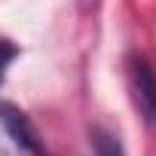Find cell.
Here are the masks:
<instances>
[{
  "label": "cell",
  "instance_id": "obj_1",
  "mask_svg": "<svg viewBox=\"0 0 156 156\" xmlns=\"http://www.w3.org/2000/svg\"><path fill=\"white\" fill-rule=\"evenodd\" d=\"M0 156H46L43 138L25 110L0 98Z\"/></svg>",
  "mask_w": 156,
  "mask_h": 156
},
{
  "label": "cell",
  "instance_id": "obj_2",
  "mask_svg": "<svg viewBox=\"0 0 156 156\" xmlns=\"http://www.w3.org/2000/svg\"><path fill=\"white\" fill-rule=\"evenodd\" d=\"M129 86H132V98L144 122L156 129V70L147 58L141 55L129 58Z\"/></svg>",
  "mask_w": 156,
  "mask_h": 156
},
{
  "label": "cell",
  "instance_id": "obj_3",
  "mask_svg": "<svg viewBox=\"0 0 156 156\" xmlns=\"http://www.w3.org/2000/svg\"><path fill=\"white\" fill-rule=\"evenodd\" d=\"M92 144H95V156H126L119 138H113V135L104 132V129H95V132H92Z\"/></svg>",
  "mask_w": 156,
  "mask_h": 156
},
{
  "label": "cell",
  "instance_id": "obj_4",
  "mask_svg": "<svg viewBox=\"0 0 156 156\" xmlns=\"http://www.w3.org/2000/svg\"><path fill=\"white\" fill-rule=\"evenodd\" d=\"M19 55V46L9 43V40H0V83H3V76H6V67L12 64V58Z\"/></svg>",
  "mask_w": 156,
  "mask_h": 156
}]
</instances>
